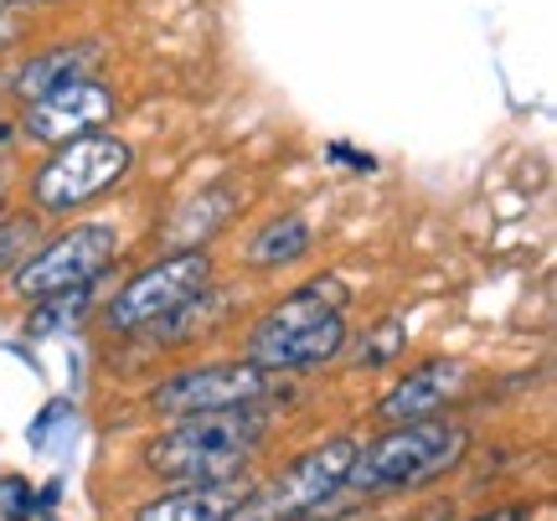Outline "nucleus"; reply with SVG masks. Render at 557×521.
I'll use <instances>...</instances> for the list:
<instances>
[{
    "mask_svg": "<svg viewBox=\"0 0 557 521\" xmlns=\"http://www.w3.org/2000/svg\"><path fill=\"white\" fill-rule=\"evenodd\" d=\"M346 346H351V284L341 274H315L284 289L243 331V357L289 382L336 367Z\"/></svg>",
    "mask_w": 557,
    "mask_h": 521,
    "instance_id": "1",
    "label": "nucleus"
},
{
    "mask_svg": "<svg viewBox=\"0 0 557 521\" xmlns=\"http://www.w3.org/2000/svg\"><path fill=\"white\" fill-rule=\"evenodd\" d=\"M470 387H475V367L465 357H423L372 402V419L377 423L438 419V413H455Z\"/></svg>",
    "mask_w": 557,
    "mask_h": 521,
    "instance_id": "10",
    "label": "nucleus"
},
{
    "mask_svg": "<svg viewBox=\"0 0 557 521\" xmlns=\"http://www.w3.org/2000/svg\"><path fill=\"white\" fill-rule=\"evenodd\" d=\"M62 419H73V402H67V398H52L37 413V419H32V429H26V444H32V449H52V429H58Z\"/></svg>",
    "mask_w": 557,
    "mask_h": 521,
    "instance_id": "20",
    "label": "nucleus"
},
{
    "mask_svg": "<svg viewBox=\"0 0 557 521\" xmlns=\"http://www.w3.org/2000/svg\"><path fill=\"white\" fill-rule=\"evenodd\" d=\"M0 521H37V485L16 470L0 475Z\"/></svg>",
    "mask_w": 557,
    "mask_h": 521,
    "instance_id": "18",
    "label": "nucleus"
},
{
    "mask_svg": "<svg viewBox=\"0 0 557 521\" xmlns=\"http://www.w3.org/2000/svg\"><path fill=\"white\" fill-rule=\"evenodd\" d=\"M94 310H99V284H78V289H58V295L26 300V310H21V336H26V342L78 336L83 325L94 321Z\"/></svg>",
    "mask_w": 557,
    "mask_h": 521,
    "instance_id": "15",
    "label": "nucleus"
},
{
    "mask_svg": "<svg viewBox=\"0 0 557 521\" xmlns=\"http://www.w3.org/2000/svg\"><path fill=\"white\" fill-rule=\"evenodd\" d=\"M243 197L233 186H207V191H191V197H181V207L165 218V233L160 243L165 248H212V243L227 233V222L238 218ZM160 248V253H165Z\"/></svg>",
    "mask_w": 557,
    "mask_h": 521,
    "instance_id": "14",
    "label": "nucleus"
},
{
    "mask_svg": "<svg viewBox=\"0 0 557 521\" xmlns=\"http://www.w3.org/2000/svg\"><path fill=\"white\" fill-rule=\"evenodd\" d=\"M103 62H109V41L94 37V32H83V37L47 41V47H26L16 62H5L0 88H5V99L32 103V99H41V94L62 88V83L83 78V73H103Z\"/></svg>",
    "mask_w": 557,
    "mask_h": 521,
    "instance_id": "11",
    "label": "nucleus"
},
{
    "mask_svg": "<svg viewBox=\"0 0 557 521\" xmlns=\"http://www.w3.org/2000/svg\"><path fill=\"white\" fill-rule=\"evenodd\" d=\"M0 109H5V88H0Z\"/></svg>",
    "mask_w": 557,
    "mask_h": 521,
    "instance_id": "27",
    "label": "nucleus"
},
{
    "mask_svg": "<svg viewBox=\"0 0 557 521\" xmlns=\"http://www.w3.org/2000/svg\"><path fill=\"white\" fill-rule=\"evenodd\" d=\"M289 398V377H274L248 357L186 361L145 387L150 419H186V413H222V408H278Z\"/></svg>",
    "mask_w": 557,
    "mask_h": 521,
    "instance_id": "6",
    "label": "nucleus"
},
{
    "mask_svg": "<svg viewBox=\"0 0 557 521\" xmlns=\"http://www.w3.org/2000/svg\"><path fill=\"white\" fill-rule=\"evenodd\" d=\"M465 521H537V501H500V506H480L475 517H465Z\"/></svg>",
    "mask_w": 557,
    "mask_h": 521,
    "instance_id": "21",
    "label": "nucleus"
},
{
    "mask_svg": "<svg viewBox=\"0 0 557 521\" xmlns=\"http://www.w3.org/2000/svg\"><path fill=\"white\" fill-rule=\"evenodd\" d=\"M62 496H67V481H62V475L41 481V491H37V517H52V511L62 506Z\"/></svg>",
    "mask_w": 557,
    "mask_h": 521,
    "instance_id": "23",
    "label": "nucleus"
},
{
    "mask_svg": "<svg viewBox=\"0 0 557 521\" xmlns=\"http://www.w3.org/2000/svg\"><path fill=\"white\" fill-rule=\"evenodd\" d=\"M11 5H21V11H62V5H78V0H11Z\"/></svg>",
    "mask_w": 557,
    "mask_h": 521,
    "instance_id": "24",
    "label": "nucleus"
},
{
    "mask_svg": "<svg viewBox=\"0 0 557 521\" xmlns=\"http://www.w3.org/2000/svg\"><path fill=\"white\" fill-rule=\"evenodd\" d=\"M325 156L336 165H351V171H377V156H367V150H357V145H346V140H331Z\"/></svg>",
    "mask_w": 557,
    "mask_h": 521,
    "instance_id": "22",
    "label": "nucleus"
},
{
    "mask_svg": "<svg viewBox=\"0 0 557 521\" xmlns=\"http://www.w3.org/2000/svg\"><path fill=\"white\" fill-rule=\"evenodd\" d=\"M47 238V218H37L32 207H5L0 212V280L16 274V263Z\"/></svg>",
    "mask_w": 557,
    "mask_h": 521,
    "instance_id": "17",
    "label": "nucleus"
},
{
    "mask_svg": "<svg viewBox=\"0 0 557 521\" xmlns=\"http://www.w3.org/2000/svg\"><path fill=\"white\" fill-rule=\"evenodd\" d=\"M357 460V434H325L305 455L274 470L269 481H253V496L238 521H289V517H331V501L346 485V470Z\"/></svg>",
    "mask_w": 557,
    "mask_h": 521,
    "instance_id": "8",
    "label": "nucleus"
},
{
    "mask_svg": "<svg viewBox=\"0 0 557 521\" xmlns=\"http://www.w3.org/2000/svg\"><path fill=\"white\" fill-rule=\"evenodd\" d=\"M253 496V475L233 481H181L171 491H156L124 521H238Z\"/></svg>",
    "mask_w": 557,
    "mask_h": 521,
    "instance_id": "12",
    "label": "nucleus"
},
{
    "mask_svg": "<svg viewBox=\"0 0 557 521\" xmlns=\"http://www.w3.org/2000/svg\"><path fill=\"white\" fill-rule=\"evenodd\" d=\"M289 521H357V517H336V511H331V517H289Z\"/></svg>",
    "mask_w": 557,
    "mask_h": 521,
    "instance_id": "26",
    "label": "nucleus"
},
{
    "mask_svg": "<svg viewBox=\"0 0 557 521\" xmlns=\"http://www.w3.org/2000/svg\"><path fill=\"white\" fill-rule=\"evenodd\" d=\"M403 351H408V325L398 315H377V321H367V331H361L357 351H351V367L357 372H382V367L403 361Z\"/></svg>",
    "mask_w": 557,
    "mask_h": 521,
    "instance_id": "16",
    "label": "nucleus"
},
{
    "mask_svg": "<svg viewBox=\"0 0 557 521\" xmlns=\"http://www.w3.org/2000/svg\"><path fill=\"white\" fill-rule=\"evenodd\" d=\"M315 253V227L299 207H284V212H269L259 227H248L238 238V263L248 274H284Z\"/></svg>",
    "mask_w": 557,
    "mask_h": 521,
    "instance_id": "13",
    "label": "nucleus"
},
{
    "mask_svg": "<svg viewBox=\"0 0 557 521\" xmlns=\"http://www.w3.org/2000/svg\"><path fill=\"white\" fill-rule=\"evenodd\" d=\"M124 114V94L103 73H83V78L62 83L52 94H41L32 103H16V129L21 145H37V150H52V145H67L78 135H99Z\"/></svg>",
    "mask_w": 557,
    "mask_h": 521,
    "instance_id": "9",
    "label": "nucleus"
},
{
    "mask_svg": "<svg viewBox=\"0 0 557 521\" xmlns=\"http://www.w3.org/2000/svg\"><path fill=\"white\" fill-rule=\"evenodd\" d=\"M124 253V227L114 218H67L47 227V238L16 263V274L5 289L21 305L58 295V289H78V284H103L120 269Z\"/></svg>",
    "mask_w": 557,
    "mask_h": 521,
    "instance_id": "5",
    "label": "nucleus"
},
{
    "mask_svg": "<svg viewBox=\"0 0 557 521\" xmlns=\"http://www.w3.org/2000/svg\"><path fill=\"white\" fill-rule=\"evenodd\" d=\"M274 434V408H222L160 419V429L139 444V470L165 485L181 481H233L253 475V460Z\"/></svg>",
    "mask_w": 557,
    "mask_h": 521,
    "instance_id": "3",
    "label": "nucleus"
},
{
    "mask_svg": "<svg viewBox=\"0 0 557 521\" xmlns=\"http://www.w3.org/2000/svg\"><path fill=\"white\" fill-rule=\"evenodd\" d=\"M11 197H16V176H11V165L0 161V212L11 207Z\"/></svg>",
    "mask_w": 557,
    "mask_h": 521,
    "instance_id": "25",
    "label": "nucleus"
},
{
    "mask_svg": "<svg viewBox=\"0 0 557 521\" xmlns=\"http://www.w3.org/2000/svg\"><path fill=\"white\" fill-rule=\"evenodd\" d=\"M32 26H37L32 11H21V5H11V0H0V62L11 58L16 47L32 41Z\"/></svg>",
    "mask_w": 557,
    "mask_h": 521,
    "instance_id": "19",
    "label": "nucleus"
},
{
    "mask_svg": "<svg viewBox=\"0 0 557 521\" xmlns=\"http://www.w3.org/2000/svg\"><path fill=\"white\" fill-rule=\"evenodd\" d=\"M470 449H475V434L455 413L413 419V423H382L372 439H357V460L346 470L341 496H351L357 506H372V501L429 491V485L449 481L459 464L470 460Z\"/></svg>",
    "mask_w": 557,
    "mask_h": 521,
    "instance_id": "2",
    "label": "nucleus"
},
{
    "mask_svg": "<svg viewBox=\"0 0 557 521\" xmlns=\"http://www.w3.org/2000/svg\"><path fill=\"white\" fill-rule=\"evenodd\" d=\"M218 284V253L212 248H165L150 263H139L135 274L94 310L103 336H139L145 325L165 321L171 310H181L186 300H197L201 289Z\"/></svg>",
    "mask_w": 557,
    "mask_h": 521,
    "instance_id": "7",
    "label": "nucleus"
},
{
    "mask_svg": "<svg viewBox=\"0 0 557 521\" xmlns=\"http://www.w3.org/2000/svg\"><path fill=\"white\" fill-rule=\"evenodd\" d=\"M37 521H52V517H37Z\"/></svg>",
    "mask_w": 557,
    "mask_h": 521,
    "instance_id": "28",
    "label": "nucleus"
},
{
    "mask_svg": "<svg viewBox=\"0 0 557 521\" xmlns=\"http://www.w3.org/2000/svg\"><path fill=\"white\" fill-rule=\"evenodd\" d=\"M139 150L135 140H124L114 129H99V135H78L67 145H52L41 156L26 181H21V197L26 207L47 222H67L83 218L88 207H99L120 191L124 181L135 176Z\"/></svg>",
    "mask_w": 557,
    "mask_h": 521,
    "instance_id": "4",
    "label": "nucleus"
}]
</instances>
